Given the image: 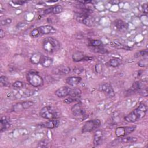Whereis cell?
Masks as SVG:
<instances>
[{
    "label": "cell",
    "instance_id": "1",
    "mask_svg": "<svg viewBox=\"0 0 148 148\" xmlns=\"http://www.w3.org/2000/svg\"><path fill=\"white\" fill-rule=\"evenodd\" d=\"M81 11L75 15V19L79 23L88 27H91L95 24V18L90 14V9L81 8Z\"/></svg>",
    "mask_w": 148,
    "mask_h": 148
},
{
    "label": "cell",
    "instance_id": "2",
    "mask_svg": "<svg viewBox=\"0 0 148 148\" xmlns=\"http://www.w3.org/2000/svg\"><path fill=\"white\" fill-rule=\"evenodd\" d=\"M147 110V106L141 103L139 106L125 116L124 120L128 123H134L145 116Z\"/></svg>",
    "mask_w": 148,
    "mask_h": 148
},
{
    "label": "cell",
    "instance_id": "3",
    "mask_svg": "<svg viewBox=\"0 0 148 148\" xmlns=\"http://www.w3.org/2000/svg\"><path fill=\"white\" fill-rule=\"evenodd\" d=\"M61 47L60 42L53 37H46L42 41V47L48 54H53L58 51Z\"/></svg>",
    "mask_w": 148,
    "mask_h": 148
},
{
    "label": "cell",
    "instance_id": "4",
    "mask_svg": "<svg viewBox=\"0 0 148 148\" xmlns=\"http://www.w3.org/2000/svg\"><path fill=\"white\" fill-rule=\"evenodd\" d=\"M26 79L28 83L34 87H40L44 83L42 77L34 71L28 72L26 74Z\"/></svg>",
    "mask_w": 148,
    "mask_h": 148
},
{
    "label": "cell",
    "instance_id": "5",
    "mask_svg": "<svg viewBox=\"0 0 148 148\" xmlns=\"http://www.w3.org/2000/svg\"><path fill=\"white\" fill-rule=\"evenodd\" d=\"M39 114L40 117L48 120L57 119L58 117V111L55 108L50 105L43 107L39 112Z\"/></svg>",
    "mask_w": 148,
    "mask_h": 148
},
{
    "label": "cell",
    "instance_id": "6",
    "mask_svg": "<svg viewBox=\"0 0 148 148\" xmlns=\"http://www.w3.org/2000/svg\"><path fill=\"white\" fill-rule=\"evenodd\" d=\"M101 124V122L99 119L90 120L85 122L82 128V132L86 133L92 132L98 128Z\"/></svg>",
    "mask_w": 148,
    "mask_h": 148
},
{
    "label": "cell",
    "instance_id": "7",
    "mask_svg": "<svg viewBox=\"0 0 148 148\" xmlns=\"http://www.w3.org/2000/svg\"><path fill=\"white\" fill-rule=\"evenodd\" d=\"M136 128V125L119 127L115 130V134L117 137L125 136L132 132H133Z\"/></svg>",
    "mask_w": 148,
    "mask_h": 148
},
{
    "label": "cell",
    "instance_id": "8",
    "mask_svg": "<svg viewBox=\"0 0 148 148\" xmlns=\"http://www.w3.org/2000/svg\"><path fill=\"white\" fill-rule=\"evenodd\" d=\"M71 112L72 114L78 119H84L86 117H85L86 116V112L80 103H77L73 105L71 108Z\"/></svg>",
    "mask_w": 148,
    "mask_h": 148
},
{
    "label": "cell",
    "instance_id": "9",
    "mask_svg": "<svg viewBox=\"0 0 148 148\" xmlns=\"http://www.w3.org/2000/svg\"><path fill=\"white\" fill-rule=\"evenodd\" d=\"M34 102L31 101H24L16 103L12 106V111L13 112H21L25 109H28L32 106Z\"/></svg>",
    "mask_w": 148,
    "mask_h": 148
},
{
    "label": "cell",
    "instance_id": "10",
    "mask_svg": "<svg viewBox=\"0 0 148 148\" xmlns=\"http://www.w3.org/2000/svg\"><path fill=\"white\" fill-rule=\"evenodd\" d=\"M99 89L108 98H112L115 96L114 91L112 85L109 83H104L99 86Z\"/></svg>",
    "mask_w": 148,
    "mask_h": 148
},
{
    "label": "cell",
    "instance_id": "11",
    "mask_svg": "<svg viewBox=\"0 0 148 148\" xmlns=\"http://www.w3.org/2000/svg\"><path fill=\"white\" fill-rule=\"evenodd\" d=\"M72 58L75 62H80L82 61H90L92 59V57L87 56L80 51L74 52L72 56Z\"/></svg>",
    "mask_w": 148,
    "mask_h": 148
},
{
    "label": "cell",
    "instance_id": "12",
    "mask_svg": "<svg viewBox=\"0 0 148 148\" xmlns=\"http://www.w3.org/2000/svg\"><path fill=\"white\" fill-rule=\"evenodd\" d=\"M72 88L67 86H62L55 91V94L59 98H65L70 95Z\"/></svg>",
    "mask_w": 148,
    "mask_h": 148
},
{
    "label": "cell",
    "instance_id": "13",
    "mask_svg": "<svg viewBox=\"0 0 148 148\" xmlns=\"http://www.w3.org/2000/svg\"><path fill=\"white\" fill-rule=\"evenodd\" d=\"M59 124H60L59 121L57 119H54L52 120H49L46 122L38 124V125L43 128H48V129H53L55 128H57L59 125Z\"/></svg>",
    "mask_w": 148,
    "mask_h": 148
},
{
    "label": "cell",
    "instance_id": "14",
    "mask_svg": "<svg viewBox=\"0 0 148 148\" xmlns=\"http://www.w3.org/2000/svg\"><path fill=\"white\" fill-rule=\"evenodd\" d=\"M40 35H48L53 34L56 32V29L54 27L50 25H42L38 27Z\"/></svg>",
    "mask_w": 148,
    "mask_h": 148
},
{
    "label": "cell",
    "instance_id": "15",
    "mask_svg": "<svg viewBox=\"0 0 148 148\" xmlns=\"http://www.w3.org/2000/svg\"><path fill=\"white\" fill-rule=\"evenodd\" d=\"M63 10V8L61 5H56L54 6L50 7L43 10L44 14H48L50 13L58 14L62 12Z\"/></svg>",
    "mask_w": 148,
    "mask_h": 148
},
{
    "label": "cell",
    "instance_id": "16",
    "mask_svg": "<svg viewBox=\"0 0 148 148\" xmlns=\"http://www.w3.org/2000/svg\"><path fill=\"white\" fill-rule=\"evenodd\" d=\"M113 23L116 28L120 31H125L128 28L127 24L122 20L116 19Z\"/></svg>",
    "mask_w": 148,
    "mask_h": 148
},
{
    "label": "cell",
    "instance_id": "17",
    "mask_svg": "<svg viewBox=\"0 0 148 148\" xmlns=\"http://www.w3.org/2000/svg\"><path fill=\"white\" fill-rule=\"evenodd\" d=\"M53 72L56 75H65L71 72V68L66 66H60L53 69Z\"/></svg>",
    "mask_w": 148,
    "mask_h": 148
},
{
    "label": "cell",
    "instance_id": "18",
    "mask_svg": "<svg viewBox=\"0 0 148 148\" xmlns=\"http://www.w3.org/2000/svg\"><path fill=\"white\" fill-rule=\"evenodd\" d=\"M119 139L117 140H114L112 143H132L135 142L137 141L138 138L136 137H132V136H129V137H118Z\"/></svg>",
    "mask_w": 148,
    "mask_h": 148
},
{
    "label": "cell",
    "instance_id": "19",
    "mask_svg": "<svg viewBox=\"0 0 148 148\" xmlns=\"http://www.w3.org/2000/svg\"><path fill=\"white\" fill-rule=\"evenodd\" d=\"M82 81V78L79 76H70L66 79V83L72 87L78 85Z\"/></svg>",
    "mask_w": 148,
    "mask_h": 148
},
{
    "label": "cell",
    "instance_id": "20",
    "mask_svg": "<svg viewBox=\"0 0 148 148\" xmlns=\"http://www.w3.org/2000/svg\"><path fill=\"white\" fill-rule=\"evenodd\" d=\"M110 45H111L112 47L118 49H123V50H130L131 49V48L130 47H129L128 46L125 45L117 40H113V41L110 42Z\"/></svg>",
    "mask_w": 148,
    "mask_h": 148
},
{
    "label": "cell",
    "instance_id": "21",
    "mask_svg": "<svg viewBox=\"0 0 148 148\" xmlns=\"http://www.w3.org/2000/svg\"><path fill=\"white\" fill-rule=\"evenodd\" d=\"M43 56V55L40 53H35L31 56L29 60L32 64L34 65H38L40 63Z\"/></svg>",
    "mask_w": 148,
    "mask_h": 148
},
{
    "label": "cell",
    "instance_id": "22",
    "mask_svg": "<svg viewBox=\"0 0 148 148\" xmlns=\"http://www.w3.org/2000/svg\"><path fill=\"white\" fill-rule=\"evenodd\" d=\"M53 63V59L49 56H43L40 64L45 68H49L50 66H51L52 65Z\"/></svg>",
    "mask_w": 148,
    "mask_h": 148
},
{
    "label": "cell",
    "instance_id": "23",
    "mask_svg": "<svg viewBox=\"0 0 148 148\" xmlns=\"http://www.w3.org/2000/svg\"><path fill=\"white\" fill-rule=\"evenodd\" d=\"M102 140H103L102 133L101 131L98 130L95 133V135H94V138L93 140V143L94 146H97L102 144Z\"/></svg>",
    "mask_w": 148,
    "mask_h": 148
},
{
    "label": "cell",
    "instance_id": "24",
    "mask_svg": "<svg viewBox=\"0 0 148 148\" xmlns=\"http://www.w3.org/2000/svg\"><path fill=\"white\" fill-rule=\"evenodd\" d=\"M1 122V132L6 130L9 126L10 124L6 117H2L0 120Z\"/></svg>",
    "mask_w": 148,
    "mask_h": 148
},
{
    "label": "cell",
    "instance_id": "25",
    "mask_svg": "<svg viewBox=\"0 0 148 148\" xmlns=\"http://www.w3.org/2000/svg\"><path fill=\"white\" fill-rule=\"evenodd\" d=\"M90 50H91V51H93L94 53H100V54H108L109 53V51L102 46L97 47H91Z\"/></svg>",
    "mask_w": 148,
    "mask_h": 148
},
{
    "label": "cell",
    "instance_id": "26",
    "mask_svg": "<svg viewBox=\"0 0 148 148\" xmlns=\"http://www.w3.org/2000/svg\"><path fill=\"white\" fill-rule=\"evenodd\" d=\"M107 64L109 66L116 68V67L119 66L120 65V62L119 59L116 58H113L110 59L108 61V62H107Z\"/></svg>",
    "mask_w": 148,
    "mask_h": 148
},
{
    "label": "cell",
    "instance_id": "27",
    "mask_svg": "<svg viewBox=\"0 0 148 148\" xmlns=\"http://www.w3.org/2000/svg\"><path fill=\"white\" fill-rule=\"evenodd\" d=\"M103 43L99 39H92L89 42V46L91 47H97L102 46Z\"/></svg>",
    "mask_w": 148,
    "mask_h": 148
},
{
    "label": "cell",
    "instance_id": "28",
    "mask_svg": "<svg viewBox=\"0 0 148 148\" xmlns=\"http://www.w3.org/2000/svg\"><path fill=\"white\" fill-rule=\"evenodd\" d=\"M40 35L39 30L38 27L34 28L31 32H30V36L32 38H36L38 37Z\"/></svg>",
    "mask_w": 148,
    "mask_h": 148
},
{
    "label": "cell",
    "instance_id": "29",
    "mask_svg": "<svg viewBox=\"0 0 148 148\" xmlns=\"http://www.w3.org/2000/svg\"><path fill=\"white\" fill-rule=\"evenodd\" d=\"M13 87L15 88H18V89H21L23 88L24 87V83H23V82L21 81H16L15 82H14L12 84Z\"/></svg>",
    "mask_w": 148,
    "mask_h": 148
},
{
    "label": "cell",
    "instance_id": "30",
    "mask_svg": "<svg viewBox=\"0 0 148 148\" xmlns=\"http://www.w3.org/2000/svg\"><path fill=\"white\" fill-rule=\"evenodd\" d=\"M0 82L1 84L3 86H7L9 85V82L8 78L5 76H1L0 77Z\"/></svg>",
    "mask_w": 148,
    "mask_h": 148
},
{
    "label": "cell",
    "instance_id": "31",
    "mask_svg": "<svg viewBox=\"0 0 148 148\" xmlns=\"http://www.w3.org/2000/svg\"><path fill=\"white\" fill-rule=\"evenodd\" d=\"M148 53V51L147 49H145V50H140L138 52H137L135 54V57H141V56H147Z\"/></svg>",
    "mask_w": 148,
    "mask_h": 148
},
{
    "label": "cell",
    "instance_id": "32",
    "mask_svg": "<svg viewBox=\"0 0 148 148\" xmlns=\"http://www.w3.org/2000/svg\"><path fill=\"white\" fill-rule=\"evenodd\" d=\"M148 64L147 58H145L143 60H141L138 62V66L140 67H145L147 66Z\"/></svg>",
    "mask_w": 148,
    "mask_h": 148
},
{
    "label": "cell",
    "instance_id": "33",
    "mask_svg": "<svg viewBox=\"0 0 148 148\" xmlns=\"http://www.w3.org/2000/svg\"><path fill=\"white\" fill-rule=\"evenodd\" d=\"M141 88V85L139 82H135L133 83L132 87H131V89L132 90H138L139 89H140Z\"/></svg>",
    "mask_w": 148,
    "mask_h": 148
},
{
    "label": "cell",
    "instance_id": "34",
    "mask_svg": "<svg viewBox=\"0 0 148 148\" xmlns=\"http://www.w3.org/2000/svg\"><path fill=\"white\" fill-rule=\"evenodd\" d=\"M48 142L46 140H40L38 145H37V147H47V145H48Z\"/></svg>",
    "mask_w": 148,
    "mask_h": 148
},
{
    "label": "cell",
    "instance_id": "35",
    "mask_svg": "<svg viewBox=\"0 0 148 148\" xmlns=\"http://www.w3.org/2000/svg\"><path fill=\"white\" fill-rule=\"evenodd\" d=\"M12 23V19L10 18H6L1 21V25H6L10 24Z\"/></svg>",
    "mask_w": 148,
    "mask_h": 148
},
{
    "label": "cell",
    "instance_id": "36",
    "mask_svg": "<svg viewBox=\"0 0 148 148\" xmlns=\"http://www.w3.org/2000/svg\"><path fill=\"white\" fill-rule=\"evenodd\" d=\"M27 1H12V3L16 5H23Z\"/></svg>",
    "mask_w": 148,
    "mask_h": 148
},
{
    "label": "cell",
    "instance_id": "37",
    "mask_svg": "<svg viewBox=\"0 0 148 148\" xmlns=\"http://www.w3.org/2000/svg\"><path fill=\"white\" fill-rule=\"evenodd\" d=\"M142 9H143V12L145 14H147V5L146 3H144L142 5Z\"/></svg>",
    "mask_w": 148,
    "mask_h": 148
},
{
    "label": "cell",
    "instance_id": "38",
    "mask_svg": "<svg viewBox=\"0 0 148 148\" xmlns=\"http://www.w3.org/2000/svg\"><path fill=\"white\" fill-rule=\"evenodd\" d=\"M99 69L101 70L102 69L101 65L100 64H97L96 66H95V70L97 71V72H98V70H99Z\"/></svg>",
    "mask_w": 148,
    "mask_h": 148
},
{
    "label": "cell",
    "instance_id": "39",
    "mask_svg": "<svg viewBox=\"0 0 148 148\" xmlns=\"http://www.w3.org/2000/svg\"><path fill=\"white\" fill-rule=\"evenodd\" d=\"M0 36L1 38L5 36V32L3 31L2 29H1V31H0Z\"/></svg>",
    "mask_w": 148,
    "mask_h": 148
}]
</instances>
